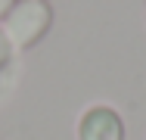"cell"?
<instances>
[{
    "label": "cell",
    "instance_id": "obj_1",
    "mask_svg": "<svg viewBox=\"0 0 146 140\" xmlns=\"http://www.w3.org/2000/svg\"><path fill=\"white\" fill-rule=\"evenodd\" d=\"M50 22H53V9L44 3V0H22V3H13V9L3 16V34L6 41L13 44V50H25V47H34L47 31H50Z\"/></svg>",
    "mask_w": 146,
    "mask_h": 140
},
{
    "label": "cell",
    "instance_id": "obj_2",
    "mask_svg": "<svg viewBox=\"0 0 146 140\" xmlns=\"http://www.w3.org/2000/svg\"><path fill=\"white\" fill-rule=\"evenodd\" d=\"M78 140H124V121L112 106H90L78 121Z\"/></svg>",
    "mask_w": 146,
    "mask_h": 140
},
{
    "label": "cell",
    "instance_id": "obj_3",
    "mask_svg": "<svg viewBox=\"0 0 146 140\" xmlns=\"http://www.w3.org/2000/svg\"><path fill=\"white\" fill-rule=\"evenodd\" d=\"M9 59H13V44L6 41V34L0 31V69H6L9 65Z\"/></svg>",
    "mask_w": 146,
    "mask_h": 140
},
{
    "label": "cell",
    "instance_id": "obj_4",
    "mask_svg": "<svg viewBox=\"0 0 146 140\" xmlns=\"http://www.w3.org/2000/svg\"><path fill=\"white\" fill-rule=\"evenodd\" d=\"M13 3H16V0H0V19H3V16L13 9Z\"/></svg>",
    "mask_w": 146,
    "mask_h": 140
}]
</instances>
